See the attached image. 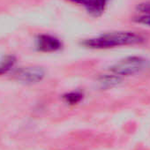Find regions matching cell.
<instances>
[{"label":"cell","mask_w":150,"mask_h":150,"mask_svg":"<svg viewBox=\"0 0 150 150\" xmlns=\"http://www.w3.org/2000/svg\"><path fill=\"white\" fill-rule=\"evenodd\" d=\"M145 38L134 32L120 31L101 35L82 42V45L89 49L104 50L120 46L136 45L144 42Z\"/></svg>","instance_id":"cell-1"},{"label":"cell","mask_w":150,"mask_h":150,"mask_svg":"<svg viewBox=\"0 0 150 150\" xmlns=\"http://www.w3.org/2000/svg\"><path fill=\"white\" fill-rule=\"evenodd\" d=\"M146 64L147 61L141 57H127L110 67V71L120 77L131 76L144 70L146 67Z\"/></svg>","instance_id":"cell-2"},{"label":"cell","mask_w":150,"mask_h":150,"mask_svg":"<svg viewBox=\"0 0 150 150\" xmlns=\"http://www.w3.org/2000/svg\"><path fill=\"white\" fill-rule=\"evenodd\" d=\"M45 70L39 66H26L14 71V78L25 84H35L43 80Z\"/></svg>","instance_id":"cell-3"},{"label":"cell","mask_w":150,"mask_h":150,"mask_svg":"<svg viewBox=\"0 0 150 150\" xmlns=\"http://www.w3.org/2000/svg\"><path fill=\"white\" fill-rule=\"evenodd\" d=\"M35 46L41 52H56L62 49V42L56 36L50 35H40L36 38Z\"/></svg>","instance_id":"cell-4"},{"label":"cell","mask_w":150,"mask_h":150,"mask_svg":"<svg viewBox=\"0 0 150 150\" xmlns=\"http://www.w3.org/2000/svg\"><path fill=\"white\" fill-rule=\"evenodd\" d=\"M109 1L110 0H87L84 7L92 16L99 17L103 13Z\"/></svg>","instance_id":"cell-5"},{"label":"cell","mask_w":150,"mask_h":150,"mask_svg":"<svg viewBox=\"0 0 150 150\" xmlns=\"http://www.w3.org/2000/svg\"><path fill=\"white\" fill-rule=\"evenodd\" d=\"M122 81V78L116 74H103L98 78V82L102 88H111L117 86Z\"/></svg>","instance_id":"cell-6"},{"label":"cell","mask_w":150,"mask_h":150,"mask_svg":"<svg viewBox=\"0 0 150 150\" xmlns=\"http://www.w3.org/2000/svg\"><path fill=\"white\" fill-rule=\"evenodd\" d=\"M16 57L13 55H8L0 59V76L9 72L16 64Z\"/></svg>","instance_id":"cell-7"},{"label":"cell","mask_w":150,"mask_h":150,"mask_svg":"<svg viewBox=\"0 0 150 150\" xmlns=\"http://www.w3.org/2000/svg\"><path fill=\"white\" fill-rule=\"evenodd\" d=\"M84 95L80 91H71L63 96L64 101L69 105H75L80 103L83 100Z\"/></svg>","instance_id":"cell-8"},{"label":"cell","mask_w":150,"mask_h":150,"mask_svg":"<svg viewBox=\"0 0 150 150\" xmlns=\"http://www.w3.org/2000/svg\"><path fill=\"white\" fill-rule=\"evenodd\" d=\"M134 21L141 24V25H145L147 27H150V15L147 14H142L139 17H136L134 19Z\"/></svg>","instance_id":"cell-9"},{"label":"cell","mask_w":150,"mask_h":150,"mask_svg":"<svg viewBox=\"0 0 150 150\" xmlns=\"http://www.w3.org/2000/svg\"><path fill=\"white\" fill-rule=\"evenodd\" d=\"M138 10L143 14L150 15V2L141 3L138 6Z\"/></svg>","instance_id":"cell-10"},{"label":"cell","mask_w":150,"mask_h":150,"mask_svg":"<svg viewBox=\"0 0 150 150\" xmlns=\"http://www.w3.org/2000/svg\"><path fill=\"white\" fill-rule=\"evenodd\" d=\"M67 1H70L71 3L77 4V5H81V6H85V5L87 3V0H67Z\"/></svg>","instance_id":"cell-11"}]
</instances>
